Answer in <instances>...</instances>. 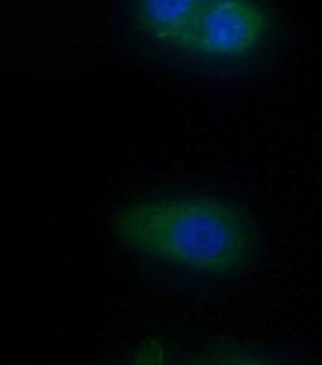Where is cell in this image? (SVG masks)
Masks as SVG:
<instances>
[{"instance_id": "1", "label": "cell", "mask_w": 322, "mask_h": 365, "mask_svg": "<svg viewBox=\"0 0 322 365\" xmlns=\"http://www.w3.org/2000/svg\"><path fill=\"white\" fill-rule=\"evenodd\" d=\"M126 19L146 54L224 83L263 78L282 47L279 15L263 2L142 0Z\"/></svg>"}, {"instance_id": "2", "label": "cell", "mask_w": 322, "mask_h": 365, "mask_svg": "<svg viewBox=\"0 0 322 365\" xmlns=\"http://www.w3.org/2000/svg\"><path fill=\"white\" fill-rule=\"evenodd\" d=\"M112 225L137 253L212 277L247 268L258 245L252 222L239 207L203 195L144 197L121 207Z\"/></svg>"}, {"instance_id": "3", "label": "cell", "mask_w": 322, "mask_h": 365, "mask_svg": "<svg viewBox=\"0 0 322 365\" xmlns=\"http://www.w3.org/2000/svg\"><path fill=\"white\" fill-rule=\"evenodd\" d=\"M209 365H279L266 356L254 354L243 347L227 346L217 349L206 359Z\"/></svg>"}, {"instance_id": "4", "label": "cell", "mask_w": 322, "mask_h": 365, "mask_svg": "<svg viewBox=\"0 0 322 365\" xmlns=\"http://www.w3.org/2000/svg\"><path fill=\"white\" fill-rule=\"evenodd\" d=\"M130 365H164V354L161 346L151 340L144 343L136 352Z\"/></svg>"}, {"instance_id": "5", "label": "cell", "mask_w": 322, "mask_h": 365, "mask_svg": "<svg viewBox=\"0 0 322 365\" xmlns=\"http://www.w3.org/2000/svg\"><path fill=\"white\" fill-rule=\"evenodd\" d=\"M200 365H209V364L205 361V362H203V364H200Z\"/></svg>"}]
</instances>
